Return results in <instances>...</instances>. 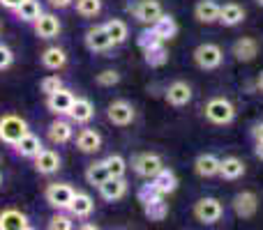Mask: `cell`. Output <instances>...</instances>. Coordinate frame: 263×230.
<instances>
[{"label": "cell", "mask_w": 263, "mask_h": 230, "mask_svg": "<svg viewBox=\"0 0 263 230\" xmlns=\"http://www.w3.org/2000/svg\"><path fill=\"white\" fill-rule=\"evenodd\" d=\"M125 194H127V182H125V177H109V180L100 186V196L106 203H116V200L125 198Z\"/></svg>", "instance_id": "2e32d148"}, {"label": "cell", "mask_w": 263, "mask_h": 230, "mask_svg": "<svg viewBox=\"0 0 263 230\" xmlns=\"http://www.w3.org/2000/svg\"><path fill=\"white\" fill-rule=\"evenodd\" d=\"M77 148L86 154H92V152H100L102 150V136L100 131L95 129H81L77 134Z\"/></svg>", "instance_id": "7402d4cb"}, {"label": "cell", "mask_w": 263, "mask_h": 230, "mask_svg": "<svg viewBox=\"0 0 263 230\" xmlns=\"http://www.w3.org/2000/svg\"><path fill=\"white\" fill-rule=\"evenodd\" d=\"M51 3V7H58V9H65V7H69V5L74 3V0H49Z\"/></svg>", "instance_id": "ee69618b"}, {"label": "cell", "mask_w": 263, "mask_h": 230, "mask_svg": "<svg viewBox=\"0 0 263 230\" xmlns=\"http://www.w3.org/2000/svg\"><path fill=\"white\" fill-rule=\"evenodd\" d=\"M49 228L51 230H72L74 228L72 217H67V214H60V210H58V214H53V217H51Z\"/></svg>", "instance_id": "ab89813d"}, {"label": "cell", "mask_w": 263, "mask_h": 230, "mask_svg": "<svg viewBox=\"0 0 263 230\" xmlns=\"http://www.w3.org/2000/svg\"><path fill=\"white\" fill-rule=\"evenodd\" d=\"M0 32H3V21H0Z\"/></svg>", "instance_id": "f907efd6"}, {"label": "cell", "mask_w": 263, "mask_h": 230, "mask_svg": "<svg viewBox=\"0 0 263 230\" xmlns=\"http://www.w3.org/2000/svg\"><path fill=\"white\" fill-rule=\"evenodd\" d=\"M104 28H106V32H109V37H111V41H114V46L125 44V41H127L129 28H127V23H125L123 18H111V21L104 23Z\"/></svg>", "instance_id": "4dcf8cb0"}, {"label": "cell", "mask_w": 263, "mask_h": 230, "mask_svg": "<svg viewBox=\"0 0 263 230\" xmlns=\"http://www.w3.org/2000/svg\"><path fill=\"white\" fill-rule=\"evenodd\" d=\"M92 210H95V200H92L88 194H83V191H77L72 203H69V207H67V212L77 219H86L92 214Z\"/></svg>", "instance_id": "d6986e66"}, {"label": "cell", "mask_w": 263, "mask_h": 230, "mask_svg": "<svg viewBox=\"0 0 263 230\" xmlns=\"http://www.w3.org/2000/svg\"><path fill=\"white\" fill-rule=\"evenodd\" d=\"M194 16L199 23L210 26V23L219 21V5L215 0H199L194 7Z\"/></svg>", "instance_id": "603a6c76"}, {"label": "cell", "mask_w": 263, "mask_h": 230, "mask_svg": "<svg viewBox=\"0 0 263 230\" xmlns=\"http://www.w3.org/2000/svg\"><path fill=\"white\" fill-rule=\"evenodd\" d=\"M74 99H77V97L72 95V90L60 88V90H55L53 95H46V109H49L53 115H69V109H72Z\"/></svg>", "instance_id": "9c48e42d"}, {"label": "cell", "mask_w": 263, "mask_h": 230, "mask_svg": "<svg viewBox=\"0 0 263 230\" xmlns=\"http://www.w3.org/2000/svg\"><path fill=\"white\" fill-rule=\"evenodd\" d=\"M49 140L51 143H55V145H65V143H69V140L74 138V129H72V122H67V120H60V115H58V120H53L49 124Z\"/></svg>", "instance_id": "ac0fdd59"}, {"label": "cell", "mask_w": 263, "mask_h": 230, "mask_svg": "<svg viewBox=\"0 0 263 230\" xmlns=\"http://www.w3.org/2000/svg\"><path fill=\"white\" fill-rule=\"evenodd\" d=\"M74 194H77L74 186L63 184V182H53V184L46 186L44 198L53 210H67L69 203H72V198H74Z\"/></svg>", "instance_id": "52a82bcc"}, {"label": "cell", "mask_w": 263, "mask_h": 230, "mask_svg": "<svg viewBox=\"0 0 263 230\" xmlns=\"http://www.w3.org/2000/svg\"><path fill=\"white\" fill-rule=\"evenodd\" d=\"M159 44H164L162 39H159V35L155 32V28L150 26V28H145L143 32L139 35V46L143 51H148V49H153V46H159Z\"/></svg>", "instance_id": "8d00e7d4"}, {"label": "cell", "mask_w": 263, "mask_h": 230, "mask_svg": "<svg viewBox=\"0 0 263 230\" xmlns=\"http://www.w3.org/2000/svg\"><path fill=\"white\" fill-rule=\"evenodd\" d=\"M12 62H14L12 49H9V46H5V44H0V69L12 67Z\"/></svg>", "instance_id": "b9f144b4"}, {"label": "cell", "mask_w": 263, "mask_h": 230, "mask_svg": "<svg viewBox=\"0 0 263 230\" xmlns=\"http://www.w3.org/2000/svg\"><path fill=\"white\" fill-rule=\"evenodd\" d=\"M14 14L23 23H35L42 14V5H40V0H21V5L14 9Z\"/></svg>", "instance_id": "f1b7e54d"}, {"label": "cell", "mask_w": 263, "mask_h": 230, "mask_svg": "<svg viewBox=\"0 0 263 230\" xmlns=\"http://www.w3.org/2000/svg\"><path fill=\"white\" fill-rule=\"evenodd\" d=\"M150 182H153L155 189H157L162 196H168V194H173V191L178 189V177H176V173H173L171 168H162V171H159Z\"/></svg>", "instance_id": "d4e9b609"}, {"label": "cell", "mask_w": 263, "mask_h": 230, "mask_svg": "<svg viewBox=\"0 0 263 230\" xmlns=\"http://www.w3.org/2000/svg\"><path fill=\"white\" fill-rule=\"evenodd\" d=\"M127 12L136 18L139 23H145V26H153L159 16L164 14L159 0H139V3H129Z\"/></svg>", "instance_id": "277c9868"}, {"label": "cell", "mask_w": 263, "mask_h": 230, "mask_svg": "<svg viewBox=\"0 0 263 230\" xmlns=\"http://www.w3.org/2000/svg\"><path fill=\"white\" fill-rule=\"evenodd\" d=\"M233 210L240 219H252L259 210V198H256L254 191H240L233 198Z\"/></svg>", "instance_id": "8fae6325"}, {"label": "cell", "mask_w": 263, "mask_h": 230, "mask_svg": "<svg viewBox=\"0 0 263 230\" xmlns=\"http://www.w3.org/2000/svg\"><path fill=\"white\" fill-rule=\"evenodd\" d=\"M245 21V9L240 7L238 3H227V5H219V23L222 26H238V23Z\"/></svg>", "instance_id": "cb8c5ba5"}, {"label": "cell", "mask_w": 263, "mask_h": 230, "mask_svg": "<svg viewBox=\"0 0 263 230\" xmlns=\"http://www.w3.org/2000/svg\"><path fill=\"white\" fill-rule=\"evenodd\" d=\"M106 168H109V175L111 177H125V173H127V161H125L120 154H109V157L104 159Z\"/></svg>", "instance_id": "e575fe53"}, {"label": "cell", "mask_w": 263, "mask_h": 230, "mask_svg": "<svg viewBox=\"0 0 263 230\" xmlns=\"http://www.w3.org/2000/svg\"><path fill=\"white\" fill-rule=\"evenodd\" d=\"M252 134H254V138H256V140H263V122H259V124H254Z\"/></svg>", "instance_id": "f6af8a7d"}, {"label": "cell", "mask_w": 263, "mask_h": 230, "mask_svg": "<svg viewBox=\"0 0 263 230\" xmlns=\"http://www.w3.org/2000/svg\"><path fill=\"white\" fill-rule=\"evenodd\" d=\"M109 177H111L109 168H106L104 161H95V163H90V166L86 168V180H88V184L90 186H97V189H100Z\"/></svg>", "instance_id": "1f68e13d"}, {"label": "cell", "mask_w": 263, "mask_h": 230, "mask_svg": "<svg viewBox=\"0 0 263 230\" xmlns=\"http://www.w3.org/2000/svg\"><path fill=\"white\" fill-rule=\"evenodd\" d=\"M42 148H44V145H42L40 136L30 134V131H28V134L23 136V138L18 140L16 145H14L16 154H21V157H28V159H35L37 154H40V150H42Z\"/></svg>", "instance_id": "4316f807"}, {"label": "cell", "mask_w": 263, "mask_h": 230, "mask_svg": "<svg viewBox=\"0 0 263 230\" xmlns=\"http://www.w3.org/2000/svg\"><path fill=\"white\" fill-rule=\"evenodd\" d=\"M86 46L92 53H104V51H109L114 46V41H111L104 26H92L86 30Z\"/></svg>", "instance_id": "30bf717a"}, {"label": "cell", "mask_w": 263, "mask_h": 230, "mask_svg": "<svg viewBox=\"0 0 263 230\" xmlns=\"http://www.w3.org/2000/svg\"><path fill=\"white\" fill-rule=\"evenodd\" d=\"M30 221L28 217L16 207H7L0 212V230H28Z\"/></svg>", "instance_id": "5bb4252c"}, {"label": "cell", "mask_w": 263, "mask_h": 230, "mask_svg": "<svg viewBox=\"0 0 263 230\" xmlns=\"http://www.w3.org/2000/svg\"><path fill=\"white\" fill-rule=\"evenodd\" d=\"M0 184H3V173H0Z\"/></svg>", "instance_id": "681fc988"}, {"label": "cell", "mask_w": 263, "mask_h": 230, "mask_svg": "<svg viewBox=\"0 0 263 230\" xmlns=\"http://www.w3.org/2000/svg\"><path fill=\"white\" fill-rule=\"evenodd\" d=\"M60 88H63V81H60L58 74H51V76L42 78V83H40V90L44 92V95H53V92L60 90Z\"/></svg>", "instance_id": "f35d334b"}, {"label": "cell", "mask_w": 263, "mask_h": 230, "mask_svg": "<svg viewBox=\"0 0 263 230\" xmlns=\"http://www.w3.org/2000/svg\"><path fill=\"white\" fill-rule=\"evenodd\" d=\"M254 152H256V157L263 161V140H256V148H254Z\"/></svg>", "instance_id": "bcb514c9"}, {"label": "cell", "mask_w": 263, "mask_h": 230, "mask_svg": "<svg viewBox=\"0 0 263 230\" xmlns=\"http://www.w3.org/2000/svg\"><path fill=\"white\" fill-rule=\"evenodd\" d=\"M219 161L222 159H217L215 154H210V152H205V154H199L196 157V161H194V171H196V175L199 177H215V175H219Z\"/></svg>", "instance_id": "44dd1931"}, {"label": "cell", "mask_w": 263, "mask_h": 230, "mask_svg": "<svg viewBox=\"0 0 263 230\" xmlns=\"http://www.w3.org/2000/svg\"><path fill=\"white\" fill-rule=\"evenodd\" d=\"M256 3H259V5H261V7H263V0H256Z\"/></svg>", "instance_id": "c3c4849f"}, {"label": "cell", "mask_w": 263, "mask_h": 230, "mask_svg": "<svg viewBox=\"0 0 263 230\" xmlns=\"http://www.w3.org/2000/svg\"><path fill=\"white\" fill-rule=\"evenodd\" d=\"M67 117L72 122H77V124H86V122H90L92 117H95V106H92V101L86 99V97H77Z\"/></svg>", "instance_id": "e0dca14e"}, {"label": "cell", "mask_w": 263, "mask_h": 230, "mask_svg": "<svg viewBox=\"0 0 263 230\" xmlns=\"http://www.w3.org/2000/svg\"><path fill=\"white\" fill-rule=\"evenodd\" d=\"M245 161L238 157H224L222 161H219V175L224 177V180H238V177L245 175Z\"/></svg>", "instance_id": "484cf974"}, {"label": "cell", "mask_w": 263, "mask_h": 230, "mask_svg": "<svg viewBox=\"0 0 263 230\" xmlns=\"http://www.w3.org/2000/svg\"><path fill=\"white\" fill-rule=\"evenodd\" d=\"M118 81H120V74L116 69H104V72L97 74V86L102 88H114Z\"/></svg>", "instance_id": "60d3db41"}, {"label": "cell", "mask_w": 263, "mask_h": 230, "mask_svg": "<svg viewBox=\"0 0 263 230\" xmlns=\"http://www.w3.org/2000/svg\"><path fill=\"white\" fill-rule=\"evenodd\" d=\"M42 65L46 69H51V72H58V69H63L67 65V53L63 49H58V46H49L42 53Z\"/></svg>", "instance_id": "83f0119b"}, {"label": "cell", "mask_w": 263, "mask_h": 230, "mask_svg": "<svg viewBox=\"0 0 263 230\" xmlns=\"http://www.w3.org/2000/svg\"><path fill=\"white\" fill-rule=\"evenodd\" d=\"M21 5V0H0V7H5V9H9V12H14V9Z\"/></svg>", "instance_id": "7bdbcfd3"}, {"label": "cell", "mask_w": 263, "mask_h": 230, "mask_svg": "<svg viewBox=\"0 0 263 230\" xmlns=\"http://www.w3.org/2000/svg\"><path fill=\"white\" fill-rule=\"evenodd\" d=\"M153 28H155V32L159 35V39L162 41H168V39H173V37L178 35V23H176V18H173L171 14H162V16L153 23Z\"/></svg>", "instance_id": "f546056e"}, {"label": "cell", "mask_w": 263, "mask_h": 230, "mask_svg": "<svg viewBox=\"0 0 263 230\" xmlns=\"http://www.w3.org/2000/svg\"><path fill=\"white\" fill-rule=\"evenodd\" d=\"M166 101L171 106H176V109H180V106H187L192 101V88H190V83L173 81L171 86L166 88Z\"/></svg>", "instance_id": "9a60e30c"}, {"label": "cell", "mask_w": 263, "mask_h": 230, "mask_svg": "<svg viewBox=\"0 0 263 230\" xmlns=\"http://www.w3.org/2000/svg\"><path fill=\"white\" fill-rule=\"evenodd\" d=\"M132 168H134V173L139 177L153 180V177L164 168V163H162V157H159V154H155V152H141V154H136V157L132 159Z\"/></svg>", "instance_id": "8992f818"}, {"label": "cell", "mask_w": 263, "mask_h": 230, "mask_svg": "<svg viewBox=\"0 0 263 230\" xmlns=\"http://www.w3.org/2000/svg\"><path fill=\"white\" fill-rule=\"evenodd\" d=\"M256 90H259L261 95H263V72L259 74V78H256Z\"/></svg>", "instance_id": "7dc6e473"}, {"label": "cell", "mask_w": 263, "mask_h": 230, "mask_svg": "<svg viewBox=\"0 0 263 230\" xmlns=\"http://www.w3.org/2000/svg\"><path fill=\"white\" fill-rule=\"evenodd\" d=\"M35 35L40 37V39H53V37H58L60 32V18L55 16V14H40V18H37L35 23Z\"/></svg>", "instance_id": "4fadbf2b"}, {"label": "cell", "mask_w": 263, "mask_h": 230, "mask_svg": "<svg viewBox=\"0 0 263 230\" xmlns=\"http://www.w3.org/2000/svg\"><path fill=\"white\" fill-rule=\"evenodd\" d=\"M159 198H164V196L159 194L157 189H155V184H153V182H150V184H143V186H141V189H139V200H141V203H143V205L153 203V200H159Z\"/></svg>", "instance_id": "74e56055"}, {"label": "cell", "mask_w": 263, "mask_h": 230, "mask_svg": "<svg viewBox=\"0 0 263 230\" xmlns=\"http://www.w3.org/2000/svg\"><path fill=\"white\" fill-rule=\"evenodd\" d=\"M143 53H145V62H148L150 67H162V65H166V60H168V51L164 49V44L153 46V49L143 51Z\"/></svg>", "instance_id": "836d02e7"}, {"label": "cell", "mask_w": 263, "mask_h": 230, "mask_svg": "<svg viewBox=\"0 0 263 230\" xmlns=\"http://www.w3.org/2000/svg\"><path fill=\"white\" fill-rule=\"evenodd\" d=\"M60 154L55 152V150H46V148H42L40 150V154L35 157V171L37 173H42V175H53V173H58V168H60Z\"/></svg>", "instance_id": "7c38bea8"}, {"label": "cell", "mask_w": 263, "mask_h": 230, "mask_svg": "<svg viewBox=\"0 0 263 230\" xmlns=\"http://www.w3.org/2000/svg\"><path fill=\"white\" fill-rule=\"evenodd\" d=\"M28 122L23 120L21 115H14V113H7L0 117V143L5 145H16L23 136L28 134Z\"/></svg>", "instance_id": "6da1fadb"}, {"label": "cell", "mask_w": 263, "mask_h": 230, "mask_svg": "<svg viewBox=\"0 0 263 230\" xmlns=\"http://www.w3.org/2000/svg\"><path fill=\"white\" fill-rule=\"evenodd\" d=\"M233 55L240 62H252V60L259 55V41L254 37H240V39L233 44Z\"/></svg>", "instance_id": "ffe728a7"}, {"label": "cell", "mask_w": 263, "mask_h": 230, "mask_svg": "<svg viewBox=\"0 0 263 230\" xmlns=\"http://www.w3.org/2000/svg\"><path fill=\"white\" fill-rule=\"evenodd\" d=\"M77 12L86 18L97 16L102 12V0H77Z\"/></svg>", "instance_id": "d590c367"}, {"label": "cell", "mask_w": 263, "mask_h": 230, "mask_svg": "<svg viewBox=\"0 0 263 230\" xmlns=\"http://www.w3.org/2000/svg\"><path fill=\"white\" fill-rule=\"evenodd\" d=\"M143 210H145V217H148L150 221H164L168 214V207H166V203H164V198L143 205Z\"/></svg>", "instance_id": "d6a6232c"}, {"label": "cell", "mask_w": 263, "mask_h": 230, "mask_svg": "<svg viewBox=\"0 0 263 230\" xmlns=\"http://www.w3.org/2000/svg\"><path fill=\"white\" fill-rule=\"evenodd\" d=\"M134 106L125 99H116L114 104H109V111H106V117H109L111 124L116 127H127L134 122Z\"/></svg>", "instance_id": "ba28073f"}, {"label": "cell", "mask_w": 263, "mask_h": 230, "mask_svg": "<svg viewBox=\"0 0 263 230\" xmlns=\"http://www.w3.org/2000/svg\"><path fill=\"white\" fill-rule=\"evenodd\" d=\"M194 217H196V221L208 223V226L210 223H217L224 217V205L217 198H213V196H205V198L194 203Z\"/></svg>", "instance_id": "5b68a950"}, {"label": "cell", "mask_w": 263, "mask_h": 230, "mask_svg": "<svg viewBox=\"0 0 263 230\" xmlns=\"http://www.w3.org/2000/svg\"><path fill=\"white\" fill-rule=\"evenodd\" d=\"M194 62H196V67L203 69V72L217 69L219 65L224 62V51H222V46L213 44V41L199 44V46L194 49Z\"/></svg>", "instance_id": "3957f363"}, {"label": "cell", "mask_w": 263, "mask_h": 230, "mask_svg": "<svg viewBox=\"0 0 263 230\" xmlns=\"http://www.w3.org/2000/svg\"><path fill=\"white\" fill-rule=\"evenodd\" d=\"M203 113H205V120L208 122L224 127L236 120V106H233L227 97H213V99L205 104Z\"/></svg>", "instance_id": "7a4b0ae2"}]
</instances>
